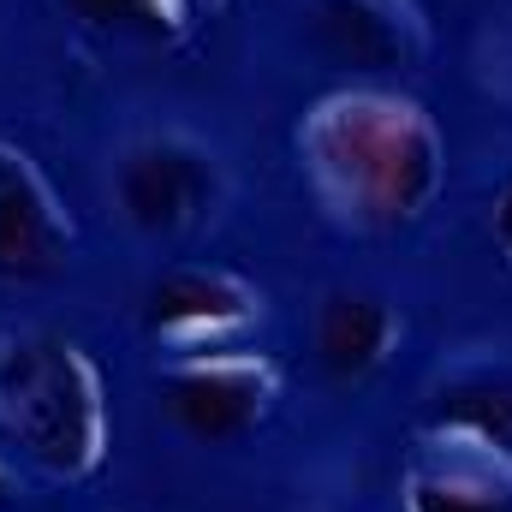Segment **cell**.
I'll return each mask as SVG.
<instances>
[{
	"label": "cell",
	"mask_w": 512,
	"mask_h": 512,
	"mask_svg": "<svg viewBox=\"0 0 512 512\" xmlns=\"http://www.w3.org/2000/svg\"><path fill=\"white\" fill-rule=\"evenodd\" d=\"M298 161L316 203L358 227H411L441 191V131L435 120L382 84H352L322 96L298 126Z\"/></svg>",
	"instance_id": "obj_1"
},
{
	"label": "cell",
	"mask_w": 512,
	"mask_h": 512,
	"mask_svg": "<svg viewBox=\"0 0 512 512\" xmlns=\"http://www.w3.org/2000/svg\"><path fill=\"white\" fill-rule=\"evenodd\" d=\"M0 435L48 477H90L108 459V387L90 352L54 328L0 340Z\"/></svg>",
	"instance_id": "obj_2"
},
{
	"label": "cell",
	"mask_w": 512,
	"mask_h": 512,
	"mask_svg": "<svg viewBox=\"0 0 512 512\" xmlns=\"http://www.w3.org/2000/svg\"><path fill=\"white\" fill-rule=\"evenodd\" d=\"M120 209L137 233H155V239H179L191 227H203L221 203V161L197 143V137H179V131H161V137H143L131 143L126 161H120Z\"/></svg>",
	"instance_id": "obj_3"
},
{
	"label": "cell",
	"mask_w": 512,
	"mask_h": 512,
	"mask_svg": "<svg viewBox=\"0 0 512 512\" xmlns=\"http://www.w3.org/2000/svg\"><path fill=\"white\" fill-rule=\"evenodd\" d=\"M167 411L185 435L197 441H239L274 411L280 399V370L245 352V346H221V352H191L167 370Z\"/></svg>",
	"instance_id": "obj_4"
},
{
	"label": "cell",
	"mask_w": 512,
	"mask_h": 512,
	"mask_svg": "<svg viewBox=\"0 0 512 512\" xmlns=\"http://www.w3.org/2000/svg\"><path fill=\"white\" fill-rule=\"evenodd\" d=\"M256 316H262L256 286L227 268H167L143 298V328L179 358L245 346Z\"/></svg>",
	"instance_id": "obj_5"
},
{
	"label": "cell",
	"mask_w": 512,
	"mask_h": 512,
	"mask_svg": "<svg viewBox=\"0 0 512 512\" xmlns=\"http://www.w3.org/2000/svg\"><path fill=\"white\" fill-rule=\"evenodd\" d=\"M72 215L48 173L18 149L0 143V280H48L72 262Z\"/></svg>",
	"instance_id": "obj_6"
},
{
	"label": "cell",
	"mask_w": 512,
	"mask_h": 512,
	"mask_svg": "<svg viewBox=\"0 0 512 512\" xmlns=\"http://www.w3.org/2000/svg\"><path fill=\"white\" fill-rule=\"evenodd\" d=\"M310 24H316V48L364 78L405 72L429 48L423 12L411 0H316Z\"/></svg>",
	"instance_id": "obj_7"
},
{
	"label": "cell",
	"mask_w": 512,
	"mask_h": 512,
	"mask_svg": "<svg viewBox=\"0 0 512 512\" xmlns=\"http://www.w3.org/2000/svg\"><path fill=\"white\" fill-rule=\"evenodd\" d=\"M423 435L435 441H465L512 465V358H471L453 364L429 387L423 405Z\"/></svg>",
	"instance_id": "obj_8"
},
{
	"label": "cell",
	"mask_w": 512,
	"mask_h": 512,
	"mask_svg": "<svg viewBox=\"0 0 512 512\" xmlns=\"http://www.w3.org/2000/svg\"><path fill=\"white\" fill-rule=\"evenodd\" d=\"M405 512H512V465L483 447L423 435L405 471Z\"/></svg>",
	"instance_id": "obj_9"
},
{
	"label": "cell",
	"mask_w": 512,
	"mask_h": 512,
	"mask_svg": "<svg viewBox=\"0 0 512 512\" xmlns=\"http://www.w3.org/2000/svg\"><path fill=\"white\" fill-rule=\"evenodd\" d=\"M399 340V316L370 292H328L316 310V358L334 382H364L387 364Z\"/></svg>",
	"instance_id": "obj_10"
},
{
	"label": "cell",
	"mask_w": 512,
	"mask_h": 512,
	"mask_svg": "<svg viewBox=\"0 0 512 512\" xmlns=\"http://www.w3.org/2000/svg\"><path fill=\"white\" fill-rule=\"evenodd\" d=\"M90 30L114 36H143V42H173L191 30L197 0H66Z\"/></svg>",
	"instance_id": "obj_11"
},
{
	"label": "cell",
	"mask_w": 512,
	"mask_h": 512,
	"mask_svg": "<svg viewBox=\"0 0 512 512\" xmlns=\"http://www.w3.org/2000/svg\"><path fill=\"white\" fill-rule=\"evenodd\" d=\"M495 245H501V256L512 262V179H507V191L495 197Z\"/></svg>",
	"instance_id": "obj_12"
},
{
	"label": "cell",
	"mask_w": 512,
	"mask_h": 512,
	"mask_svg": "<svg viewBox=\"0 0 512 512\" xmlns=\"http://www.w3.org/2000/svg\"><path fill=\"white\" fill-rule=\"evenodd\" d=\"M6 501H12V471L0 465V507H6Z\"/></svg>",
	"instance_id": "obj_13"
},
{
	"label": "cell",
	"mask_w": 512,
	"mask_h": 512,
	"mask_svg": "<svg viewBox=\"0 0 512 512\" xmlns=\"http://www.w3.org/2000/svg\"><path fill=\"white\" fill-rule=\"evenodd\" d=\"M197 6H227V0H197Z\"/></svg>",
	"instance_id": "obj_14"
}]
</instances>
